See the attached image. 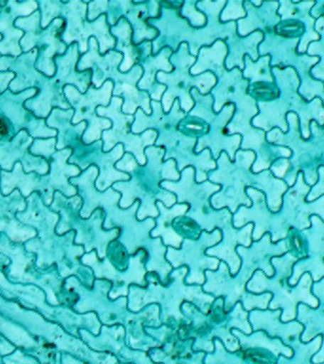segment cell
<instances>
[{
	"label": "cell",
	"mask_w": 324,
	"mask_h": 364,
	"mask_svg": "<svg viewBox=\"0 0 324 364\" xmlns=\"http://www.w3.org/2000/svg\"><path fill=\"white\" fill-rule=\"evenodd\" d=\"M304 273H309L313 282L320 281L324 278V259L311 256L300 259L293 267L292 275L288 280L290 286H296Z\"/></svg>",
	"instance_id": "obj_36"
},
{
	"label": "cell",
	"mask_w": 324,
	"mask_h": 364,
	"mask_svg": "<svg viewBox=\"0 0 324 364\" xmlns=\"http://www.w3.org/2000/svg\"><path fill=\"white\" fill-rule=\"evenodd\" d=\"M256 154L252 150L239 149L235 154L234 161H230L226 152L221 154L216 164L217 168L212 173H207V178L215 183H220L225 186L224 193H216L212 200L225 198L221 208L227 206L235 213L237 208L250 207L252 200L247 198L244 187L253 186L255 173L250 172V167L255 162Z\"/></svg>",
	"instance_id": "obj_4"
},
{
	"label": "cell",
	"mask_w": 324,
	"mask_h": 364,
	"mask_svg": "<svg viewBox=\"0 0 324 364\" xmlns=\"http://www.w3.org/2000/svg\"><path fill=\"white\" fill-rule=\"evenodd\" d=\"M72 155L71 148H65L63 150H57L53 156L48 159L50 164V172L45 175V203L50 204L53 191H61L65 196L76 195V188L72 184L68 183V178H75L82 173L77 165L68 164Z\"/></svg>",
	"instance_id": "obj_17"
},
{
	"label": "cell",
	"mask_w": 324,
	"mask_h": 364,
	"mask_svg": "<svg viewBox=\"0 0 324 364\" xmlns=\"http://www.w3.org/2000/svg\"><path fill=\"white\" fill-rule=\"evenodd\" d=\"M264 39V33L256 31L249 36L241 37L237 33L232 34L225 40L227 47V56L225 61L227 70L238 68L242 71L244 68V54L249 55L253 61L259 59L258 45Z\"/></svg>",
	"instance_id": "obj_25"
},
{
	"label": "cell",
	"mask_w": 324,
	"mask_h": 364,
	"mask_svg": "<svg viewBox=\"0 0 324 364\" xmlns=\"http://www.w3.org/2000/svg\"><path fill=\"white\" fill-rule=\"evenodd\" d=\"M235 112V105H225L220 112L216 114L215 118L210 122V131L207 135L198 139L195 153H201L204 149H210L212 159L217 161L223 152H226L230 161H234L235 154L240 149L242 136L239 134L230 135L227 125L232 121Z\"/></svg>",
	"instance_id": "obj_11"
},
{
	"label": "cell",
	"mask_w": 324,
	"mask_h": 364,
	"mask_svg": "<svg viewBox=\"0 0 324 364\" xmlns=\"http://www.w3.org/2000/svg\"><path fill=\"white\" fill-rule=\"evenodd\" d=\"M312 293L318 299V306L324 309V278L320 281L314 282L312 284Z\"/></svg>",
	"instance_id": "obj_47"
},
{
	"label": "cell",
	"mask_w": 324,
	"mask_h": 364,
	"mask_svg": "<svg viewBox=\"0 0 324 364\" xmlns=\"http://www.w3.org/2000/svg\"><path fill=\"white\" fill-rule=\"evenodd\" d=\"M298 260L300 258L290 252L273 257L271 264L274 267V275L267 277L261 270L258 269L253 273L247 284V289L250 292L271 293L272 300L270 301L269 309H281V321L283 323L296 320L298 304H304L312 309H317L320 304L312 293L314 282L309 273H304L296 286L291 287L288 284L293 267Z\"/></svg>",
	"instance_id": "obj_1"
},
{
	"label": "cell",
	"mask_w": 324,
	"mask_h": 364,
	"mask_svg": "<svg viewBox=\"0 0 324 364\" xmlns=\"http://www.w3.org/2000/svg\"><path fill=\"white\" fill-rule=\"evenodd\" d=\"M278 2H263L261 7H255L252 2L244 1V8L247 16L236 21L237 23V34L244 37L254 33L257 28L264 30L267 26H274L280 21V17L276 16Z\"/></svg>",
	"instance_id": "obj_27"
},
{
	"label": "cell",
	"mask_w": 324,
	"mask_h": 364,
	"mask_svg": "<svg viewBox=\"0 0 324 364\" xmlns=\"http://www.w3.org/2000/svg\"><path fill=\"white\" fill-rule=\"evenodd\" d=\"M310 191L311 186L306 183L303 173H300L294 186L284 193L280 212L289 226L296 230H304L311 227L312 215H318L324 221V195L314 201L306 202Z\"/></svg>",
	"instance_id": "obj_10"
},
{
	"label": "cell",
	"mask_w": 324,
	"mask_h": 364,
	"mask_svg": "<svg viewBox=\"0 0 324 364\" xmlns=\"http://www.w3.org/2000/svg\"><path fill=\"white\" fill-rule=\"evenodd\" d=\"M272 300V294L270 292L261 293L260 295L247 293L244 295L243 301L244 309L247 311H252L253 309L260 310L269 309L270 301Z\"/></svg>",
	"instance_id": "obj_43"
},
{
	"label": "cell",
	"mask_w": 324,
	"mask_h": 364,
	"mask_svg": "<svg viewBox=\"0 0 324 364\" xmlns=\"http://www.w3.org/2000/svg\"><path fill=\"white\" fill-rule=\"evenodd\" d=\"M296 320L300 321L304 326L303 334L301 336V341L303 343H310L317 337H323V343L320 349L315 353L312 358V363L314 364L324 363V309L318 306L317 309H312L306 304H300L298 306L297 318Z\"/></svg>",
	"instance_id": "obj_26"
},
{
	"label": "cell",
	"mask_w": 324,
	"mask_h": 364,
	"mask_svg": "<svg viewBox=\"0 0 324 364\" xmlns=\"http://www.w3.org/2000/svg\"><path fill=\"white\" fill-rule=\"evenodd\" d=\"M74 116L73 108L61 109L53 108L47 119L48 127L56 129L57 135L56 150H63L65 148L74 149L82 142V135L87 127V122H80L78 124H72Z\"/></svg>",
	"instance_id": "obj_24"
},
{
	"label": "cell",
	"mask_w": 324,
	"mask_h": 364,
	"mask_svg": "<svg viewBox=\"0 0 324 364\" xmlns=\"http://www.w3.org/2000/svg\"><path fill=\"white\" fill-rule=\"evenodd\" d=\"M124 17L129 22L133 30V43L141 44L144 41H153L158 36V31L148 24V19L158 18L161 14L158 1H122Z\"/></svg>",
	"instance_id": "obj_18"
},
{
	"label": "cell",
	"mask_w": 324,
	"mask_h": 364,
	"mask_svg": "<svg viewBox=\"0 0 324 364\" xmlns=\"http://www.w3.org/2000/svg\"><path fill=\"white\" fill-rule=\"evenodd\" d=\"M33 139L26 129H22L11 141H0V168L11 172L16 162L22 164L25 173L36 172L39 175H48L50 164L42 156L30 153Z\"/></svg>",
	"instance_id": "obj_13"
},
{
	"label": "cell",
	"mask_w": 324,
	"mask_h": 364,
	"mask_svg": "<svg viewBox=\"0 0 324 364\" xmlns=\"http://www.w3.org/2000/svg\"><path fill=\"white\" fill-rule=\"evenodd\" d=\"M244 60V68L242 73L244 79L249 80V85L257 84V82L274 84V79L269 68V55L261 57L257 61H253L249 55H246Z\"/></svg>",
	"instance_id": "obj_35"
},
{
	"label": "cell",
	"mask_w": 324,
	"mask_h": 364,
	"mask_svg": "<svg viewBox=\"0 0 324 364\" xmlns=\"http://www.w3.org/2000/svg\"><path fill=\"white\" fill-rule=\"evenodd\" d=\"M198 2L195 0L184 1L180 8V16L187 19L190 25L195 28H203L207 24L206 16L196 8Z\"/></svg>",
	"instance_id": "obj_39"
},
{
	"label": "cell",
	"mask_w": 324,
	"mask_h": 364,
	"mask_svg": "<svg viewBox=\"0 0 324 364\" xmlns=\"http://www.w3.org/2000/svg\"><path fill=\"white\" fill-rule=\"evenodd\" d=\"M253 206H241L234 215L236 228H241L250 222L254 223L252 239L260 240L266 233L271 235L273 243L284 240L288 235L290 227L281 212L272 213L266 204V196L261 191L249 187L247 189Z\"/></svg>",
	"instance_id": "obj_9"
},
{
	"label": "cell",
	"mask_w": 324,
	"mask_h": 364,
	"mask_svg": "<svg viewBox=\"0 0 324 364\" xmlns=\"http://www.w3.org/2000/svg\"><path fill=\"white\" fill-rule=\"evenodd\" d=\"M38 3L40 14H41V27L47 28L54 19L60 18L62 11V1L57 0H43Z\"/></svg>",
	"instance_id": "obj_40"
},
{
	"label": "cell",
	"mask_w": 324,
	"mask_h": 364,
	"mask_svg": "<svg viewBox=\"0 0 324 364\" xmlns=\"http://www.w3.org/2000/svg\"><path fill=\"white\" fill-rule=\"evenodd\" d=\"M2 38H3V37H2L1 34H0V41H1ZM0 56H1V54H0Z\"/></svg>",
	"instance_id": "obj_49"
},
{
	"label": "cell",
	"mask_w": 324,
	"mask_h": 364,
	"mask_svg": "<svg viewBox=\"0 0 324 364\" xmlns=\"http://www.w3.org/2000/svg\"><path fill=\"white\" fill-rule=\"evenodd\" d=\"M252 187L263 191L266 198V204L272 213H279L283 206L284 193L288 186L283 179L275 178L271 171L264 170L254 176V184Z\"/></svg>",
	"instance_id": "obj_31"
},
{
	"label": "cell",
	"mask_w": 324,
	"mask_h": 364,
	"mask_svg": "<svg viewBox=\"0 0 324 364\" xmlns=\"http://www.w3.org/2000/svg\"><path fill=\"white\" fill-rule=\"evenodd\" d=\"M37 93L25 102V107L37 118L47 119L53 108L70 109L65 99L64 87L54 77H43Z\"/></svg>",
	"instance_id": "obj_20"
},
{
	"label": "cell",
	"mask_w": 324,
	"mask_h": 364,
	"mask_svg": "<svg viewBox=\"0 0 324 364\" xmlns=\"http://www.w3.org/2000/svg\"><path fill=\"white\" fill-rule=\"evenodd\" d=\"M88 1H62L61 18L65 20V28L62 39L68 46L78 43L80 53L88 50V40L95 37L99 53L115 50L116 38L110 33L107 14L90 22L87 20Z\"/></svg>",
	"instance_id": "obj_6"
},
{
	"label": "cell",
	"mask_w": 324,
	"mask_h": 364,
	"mask_svg": "<svg viewBox=\"0 0 324 364\" xmlns=\"http://www.w3.org/2000/svg\"><path fill=\"white\" fill-rule=\"evenodd\" d=\"M281 309L253 310L249 320L253 330H264L271 338H279L291 348L293 344L301 340L304 326L297 320L283 323L281 321Z\"/></svg>",
	"instance_id": "obj_16"
},
{
	"label": "cell",
	"mask_w": 324,
	"mask_h": 364,
	"mask_svg": "<svg viewBox=\"0 0 324 364\" xmlns=\"http://www.w3.org/2000/svg\"><path fill=\"white\" fill-rule=\"evenodd\" d=\"M108 6V1H88L87 2V20L92 22L99 18L102 14H105Z\"/></svg>",
	"instance_id": "obj_45"
},
{
	"label": "cell",
	"mask_w": 324,
	"mask_h": 364,
	"mask_svg": "<svg viewBox=\"0 0 324 364\" xmlns=\"http://www.w3.org/2000/svg\"><path fill=\"white\" fill-rule=\"evenodd\" d=\"M321 343H323V337L320 335L307 343H303L301 340L297 341L291 346V349L294 351L293 357L286 358V355H281L278 358L277 364H314L311 360L313 355L320 349Z\"/></svg>",
	"instance_id": "obj_33"
},
{
	"label": "cell",
	"mask_w": 324,
	"mask_h": 364,
	"mask_svg": "<svg viewBox=\"0 0 324 364\" xmlns=\"http://www.w3.org/2000/svg\"><path fill=\"white\" fill-rule=\"evenodd\" d=\"M173 53L172 48H163L156 55L152 54L138 64L144 70V75L138 82V88L149 94L152 101L161 102L162 96L167 90L166 85L156 81V74L158 71L172 73L173 67L170 63V57Z\"/></svg>",
	"instance_id": "obj_21"
},
{
	"label": "cell",
	"mask_w": 324,
	"mask_h": 364,
	"mask_svg": "<svg viewBox=\"0 0 324 364\" xmlns=\"http://www.w3.org/2000/svg\"><path fill=\"white\" fill-rule=\"evenodd\" d=\"M18 134L13 122L0 112V141H10Z\"/></svg>",
	"instance_id": "obj_44"
},
{
	"label": "cell",
	"mask_w": 324,
	"mask_h": 364,
	"mask_svg": "<svg viewBox=\"0 0 324 364\" xmlns=\"http://www.w3.org/2000/svg\"><path fill=\"white\" fill-rule=\"evenodd\" d=\"M247 16V11L244 8V1H236V0H230L227 1L226 6L222 11L220 14L221 23H227L232 21H238Z\"/></svg>",
	"instance_id": "obj_42"
},
{
	"label": "cell",
	"mask_w": 324,
	"mask_h": 364,
	"mask_svg": "<svg viewBox=\"0 0 324 364\" xmlns=\"http://www.w3.org/2000/svg\"><path fill=\"white\" fill-rule=\"evenodd\" d=\"M122 60V53L115 50L107 51L104 55H102L99 53L98 41L95 37H90L88 40V50L80 57L77 70L82 73L91 70V84L96 88L101 87L107 80L114 82V87H119L124 82L138 85L144 75V70L141 65H135L128 73H121L119 68Z\"/></svg>",
	"instance_id": "obj_8"
},
{
	"label": "cell",
	"mask_w": 324,
	"mask_h": 364,
	"mask_svg": "<svg viewBox=\"0 0 324 364\" xmlns=\"http://www.w3.org/2000/svg\"><path fill=\"white\" fill-rule=\"evenodd\" d=\"M249 80L244 79L243 73L238 68L225 70L217 78V84L210 90L213 101V110L219 113L225 105L238 104L247 96Z\"/></svg>",
	"instance_id": "obj_23"
},
{
	"label": "cell",
	"mask_w": 324,
	"mask_h": 364,
	"mask_svg": "<svg viewBox=\"0 0 324 364\" xmlns=\"http://www.w3.org/2000/svg\"><path fill=\"white\" fill-rule=\"evenodd\" d=\"M110 33L116 38L115 50L124 55V60L119 68L121 73H128L134 65L152 55V41H144L139 45L134 44L132 28L124 17H122L115 26L110 27Z\"/></svg>",
	"instance_id": "obj_19"
},
{
	"label": "cell",
	"mask_w": 324,
	"mask_h": 364,
	"mask_svg": "<svg viewBox=\"0 0 324 364\" xmlns=\"http://www.w3.org/2000/svg\"><path fill=\"white\" fill-rule=\"evenodd\" d=\"M57 138L33 139L30 147V153L34 156H42L48 161L56 152Z\"/></svg>",
	"instance_id": "obj_41"
},
{
	"label": "cell",
	"mask_w": 324,
	"mask_h": 364,
	"mask_svg": "<svg viewBox=\"0 0 324 364\" xmlns=\"http://www.w3.org/2000/svg\"><path fill=\"white\" fill-rule=\"evenodd\" d=\"M37 1H16L9 0L2 1L0 9V34L3 38L0 41V54L3 56L18 57L21 55L22 48L20 40L24 36V31L14 26L16 20L19 17L31 16L38 10Z\"/></svg>",
	"instance_id": "obj_12"
},
{
	"label": "cell",
	"mask_w": 324,
	"mask_h": 364,
	"mask_svg": "<svg viewBox=\"0 0 324 364\" xmlns=\"http://www.w3.org/2000/svg\"><path fill=\"white\" fill-rule=\"evenodd\" d=\"M176 128L179 132L188 138L198 139L209 133L210 124L203 119L187 113L186 116L179 122Z\"/></svg>",
	"instance_id": "obj_37"
},
{
	"label": "cell",
	"mask_w": 324,
	"mask_h": 364,
	"mask_svg": "<svg viewBox=\"0 0 324 364\" xmlns=\"http://www.w3.org/2000/svg\"><path fill=\"white\" fill-rule=\"evenodd\" d=\"M26 130L33 139L56 138L58 135L56 129L48 127L45 119L37 118L34 115L31 117Z\"/></svg>",
	"instance_id": "obj_38"
},
{
	"label": "cell",
	"mask_w": 324,
	"mask_h": 364,
	"mask_svg": "<svg viewBox=\"0 0 324 364\" xmlns=\"http://www.w3.org/2000/svg\"><path fill=\"white\" fill-rule=\"evenodd\" d=\"M195 62L196 57L190 53L189 46L182 43L178 50L170 57V63L173 67L172 73L158 71L156 74V81L167 87L161 102L165 113L170 112L176 100H178L180 109L189 113L195 107L190 90L195 87L202 95H207L217 84V77L210 71L193 76L190 70Z\"/></svg>",
	"instance_id": "obj_2"
},
{
	"label": "cell",
	"mask_w": 324,
	"mask_h": 364,
	"mask_svg": "<svg viewBox=\"0 0 324 364\" xmlns=\"http://www.w3.org/2000/svg\"><path fill=\"white\" fill-rule=\"evenodd\" d=\"M37 54V48H33L18 57L0 56V71H11L16 75L9 85L14 93L38 87L45 75L36 70Z\"/></svg>",
	"instance_id": "obj_15"
},
{
	"label": "cell",
	"mask_w": 324,
	"mask_h": 364,
	"mask_svg": "<svg viewBox=\"0 0 324 364\" xmlns=\"http://www.w3.org/2000/svg\"><path fill=\"white\" fill-rule=\"evenodd\" d=\"M227 56V47L224 40H217L210 47H202L196 56L195 65L190 68L193 76L204 73H212L217 78L226 70L225 61Z\"/></svg>",
	"instance_id": "obj_30"
},
{
	"label": "cell",
	"mask_w": 324,
	"mask_h": 364,
	"mask_svg": "<svg viewBox=\"0 0 324 364\" xmlns=\"http://www.w3.org/2000/svg\"><path fill=\"white\" fill-rule=\"evenodd\" d=\"M0 173H1V168H0Z\"/></svg>",
	"instance_id": "obj_50"
},
{
	"label": "cell",
	"mask_w": 324,
	"mask_h": 364,
	"mask_svg": "<svg viewBox=\"0 0 324 364\" xmlns=\"http://www.w3.org/2000/svg\"><path fill=\"white\" fill-rule=\"evenodd\" d=\"M237 333V336L241 338L242 346L244 348H257L266 349L273 353L276 357L279 358L281 355H286V358H292L294 351L289 346H286L279 338H269L266 332H255L252 336L246 337V336Z\"/></svg>",
	"instance_id": "obj_32"
},
{
	"label": "cell",
	"mask_w": 324,
	"mask_h": 364,
	"mask_svg": "<svg viewBox=\"0 0 324 364\" xmlns=\"http://www.w3.org/2000/svg\"><path fill=\"white\" fill-rule=\"evenodd\" d=\"M36 88L23 91L20 93H14L8 90L0 95V112L6 117L16 127L17 132L26 129L31 117L33 115L25 107V102L33 98L37 93Z\"/></svg>",
	"instance_id": "obj_28"
},
{
	"label": "cell",
	"mask_w": 324,
	"mask_h": 364,
	"mask_svg": "<svg viewBox=\"0 0 324 364\" xmlns=\"http://www.w3.org/2000/svg\"><path fill=\"white\" fill-rule=\"evenodd\" d=\"M318 176H320V181L311 188L308 196H307L306 201H314L315 199L320 198L324 195V167H320L318 169Z\"/></svg>",
	"instance_id": "obj_46"
},
{
	"label": "cell",
	"mask_w": 324,
	"mask_h": 364,
	"mask_svg": "<svg viewBox=\"0 0 324 364\" xmlns=\"http://www.w3.org/2000/svg\"><path fill=\"white\" fill-rule=\"evenodd\" d=\"M0 186L4 195L10 193L14 188L19 187L25 196L33 193L36 189H42L45 195V175H39L36 172L25 173L22 164L16 162L11 172L1 170L0 173Z\"/></svg>",
	"instance_id": "obj_29"
},
{
	"label": "cell",
	"mask_w": 324,
	"mask_h": 364,
	"mask_svg": "<svg viewBox=\"0 0 324 364\" xmlns=\"http://www.w3.org/2000/svg\"><path fill=\"white\" fill-rule=\"evenodd\" d=\"M14 73L11 71H0V95L8 90L11 82L14 79Z\"/></svg>",
	"instance_id": "obj_48"
},
{
	"label": "cell",
	"mask_w": 324,
	"mask_h": 364,
	"mask_svg": "<svg viewBox=\"0 0 324 364\" xmlns=\"http://www.w3.org/2000/svg\"><path fill=\"white\" fill-rule=\"evenodd\" d=\"M288 252V239L286 238L277 243H273L269 233H266L260 240L253 242L250 249L239 247V255L244 257V282L252 278L253 273L258 269L261 270L267 277H272L275 272L271 264V259L286 255Z\"/></svg>",
	"instance_id": "obj_14"
},
{
	"label": "cell",
	"mask_w": 324,
	"mask_h": 364,
	"mask_svg": "<svg viewBox=\"0 0 324 364\" xmlns=\"http://www.w3.org/2000/svg\"><path fill=\"white\" fill-rule=\"evenodd\" d=\"M122 105L124 99L122 97L113 96L107 107H99L96 109L98 116L110 119L112 122V127L102 134V141L104 142L102 151L109 152L117 144H122L124 152L132 154L138 164L144 166L147 162L145 149L156 144L158 131L146 130L141 136L131 132L135 116L122 113Z\"/></svg>",
	"instance_id": "obj_5"
},
{
	"label": "cell",
	"mask_w": 324,
	"mask_h": 364,
	"mask_svg": "<svg viewBox=\"0 0 324 364\" xmlns=\"http://www.w3.org/2000/svg\"><path fill=\"white\" fill-rule=\"evenodd\" d=\"M82 54L79 51L78 43H72L68 46L67 51L62 55H57L54 58L56 73L54 78L63 85H73L80 92H87L91 85L92 71L91 70L82 71L77 70L80 57Z\"/></svg>",
	"instance_id": "obj_22"
},
{
	"label": "cell",
	"mask_w": 324,
	"mask_h": 364,
	"mask_svg": "<svg viewBox=\"0 0 324 364\" xmlns=\"http://www.w3.org/2000/svg\"><path fill=\"white\" fill-rule=\"evenodd\" d=\"M14 26L25 33L20 40L22 53L37 48L36 70L45 76L53 77L56 73L54 58L64 54L68 47L62 39L65 28V20L61 17L54 19L47 28H43L41 14L37 10L31 16L17 18Z\"/></svg>",
	"instance_id": "obj_3"
},
{
	"label": "cell",
	"mask_w": 324,
	"mask_h": 364,
	"mask_svg": "<svg viewBox=\"0 0 324 364\" xmlns=\"http://www.w3.org/2000/svg\"><path fill=\"white\" fill-rule=\"evenodd\" d=\"M113 90L114 82L111 80H107L99 88L91 84L84 94L73 85H65L64 87L65 99L74 109L72 124L87 122V129L82 135V141L85 144H92L99 141L102 132L112 127L110 119L98 116L96 109L99 107H107L110 105Z\"/></svg>",
	"instance_id": "obj_7"
},
{
	"label": "cell",
	"mask_w": 324,
	"mask_h": 364,
	"mask_svg": "<svg viewBox=\"0 0 324 364\" xmlns=\"http://www.w3.org/2000/svg\"><path fill=\"white\" fill-rule=\"evenodd\" d=\"M310 222L311 227L301 230L306 238L307 255L324 259V221L318 215H312Z\"/></svg>",
	"instance_id": "obj_34"
}]
</instances>
